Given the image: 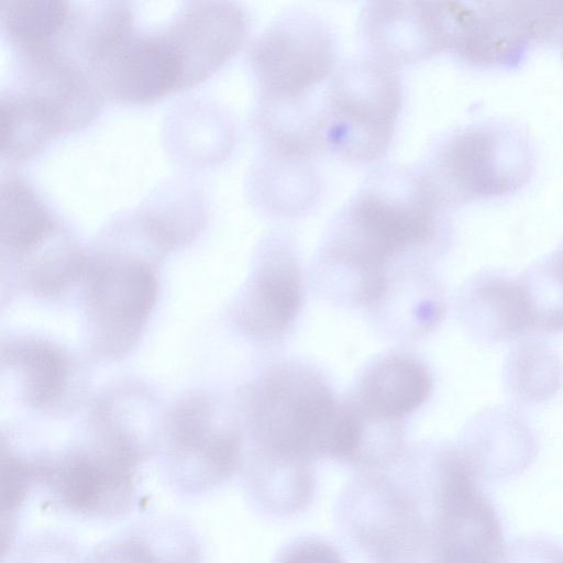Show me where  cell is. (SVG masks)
Instances as JSON below:
<instances>
[{"label":"cell","instance_id":"6da1fadb","mask_svg":"<svg viewBox=\"0 0 563 563\" xmlns=\"http://www.w3.org/2000/svg\"><path fill=\"white\" fill-rule=\"evenodd\" d=\"M446 211L417 166H380L336 214L328 252L362 278L384 273L396 256L435 243L446 228Z\"/></svg>","mask_w":563,"mask_h":563},{"label":"cell","instance_id":"7a4b0ae2","mask_svg":"<svg viewBox=\"0 0 563 563\" xmlns=\"http://www.w3.org/2000/svg\"><path fill=\"white\" fill-rule=\"evenodd\" d=\"M402 98L398 68L366 55L338 66L316 111L321 151L350 164L379 162L389 151Z\"/></svg>","mask_w":563,"mask_h":563},{"label":"cell","instance_id":"3957f363","mask_svg":"<svg viewBox=\"0 0 563 563\" xmlns=\"http://www.w3.org/2000/svg\"><path fill=\"white\" fill-rule=\"evenodd\" d=\"M139 461L136 446L112 433L101 445L69 450L54 459L22 460V464L30 492L40 487L53 509L84 519L113 520L134 508Z\"/></svg>","mask_w":563,"mask_h":563},{"label":"cell","instance_id":"277c9868","mask_svg":"<svg viewBox=\"0 0 563 563\" xmlns=\"http://www.w3.org/2000/svg\"><path fill=\"white\" fill-rule=\"evenodd\" d=\"M448 210L512 191L528 175L526 142L509 130L467 125L438 140L417 166Z\"/></svg>","mask_w":563,"mask_h":563},{"label":"cell","instance_id":"5b68a950","mask_svg":"<svg viewBox=\"0 0 563 563\" xmlns=\"http://www.w3.org/2000/svg\"><path fill=\"white\" fill-rule=\"evenodd\" d=\"M247 62L260 103L292 104L309 97L338 68V40L330 23L306 9L275 18L252 42Z\"/></svg>","mask_w":563,"mask_h":563},{"label":"cell","instance_id":"8992f818","mask_svg":"<svg viewBox=\"0 0 563 563\" xmlns=\"http://www.w3.org/2000/svg\"><path fill=\"white\" fill-rule=\"evenodd\" d=\"M466 463L453 462L439 475L432 563H496L505 548L499 516Z\"/></svg>","mask_w":563,"mask_h":563},{"label":"cell","instance_id":"52a82bcc","mask_svg":"<svg viewBox=\"0 0 563 563\" xmlns=\"http://www.w3.org/2000/svg\"><path fill=\"white\" fill-rule=\"evenodd\" d=\"M338 407L317 377L298 369H282L271 375L262 387L256 430L273 453L300 462L318 454Z\"/></svg>","mask_w":563,"mask_h":563},{"label":"cell","instance_id":"ba28073f","mask_svg":"<svg viewBox=\"0 0 563 563\" xmlns=\"http://www.w3.org/2000/svg\"><path fill=\"white\" fill-rule=\"evenodd\" d=\"M365 55L399 68L450 48L452 2L371 1L358 16Z\"/></svg>","mask_w":563,"mask_h":563},{"label":"cell","instance_id":"9c48e42d","mask_svg":"<svg viewBox=\"0 0 563 563\" xmlns=\"http://www.w3.org/2000/svg\"><path fill=\"white\" fill-rule=\"evenodd\" d=\"M88 303L112 351L129 347L156 298L152 269L136 260L101 257L88 267Z\"/></svg>","mask_w":563,"mask_h":563},{"label":"cell","instance_id":"30bf717a","mask_svg":"<svg viewBox=\"0 0 563 563\" xmlns=\"http://www.w3.org/2000/svg\"><path fill=\"white\" fill-rule=\"evenodd\" d=\"M250 29L246 11L235 2H194L164 32L183 69L184 87L209 77L243 45Z\"/></svg>","mask_w":563,"mask_h":563},{"label":"cell","instance_id":"8fae6325","mask_svg":"<svg viewBox=\"0 0 563 563\" xmlns=\"http://www.w3.org/2000/svg\"><path fill=\"white\" fill-rule=\"evenodd\" d=\"M254 173L256 202L266 212L295 217L313 208L321 194L317 148L288 142L263 141Z\"/></svg>","mask_w":563,"mask_h":563},{"label":"cell","instance_id":"7c38bea8","mask_svg":"<svg viewBox=\"0 0 563 563\" xmlns=\"http://www.w3.org/2000/svg\"><path fill=\"white\" fill-rule=\"evenodd\" d=\"M299 273L291 247L273 236L246 309L245 321L250 330L275 336L288 328L301 302Z\"/></svg>","mask_w":563,"mask_h":563},{"label":"cell","instance_id":"4fadbf2b","mask_svg":"<svg viewBox=\"0 0 563 563\" xmlns=\"http://www.w3.org/2000/svg\"><path fill=\"white\" fill-rule=\"evenodd\" d=\"M465 318L473 333L488 344L505 343L530 333L517 276L488 269L468 284Z\"/></svg>","mask_w":563,"mask_h":563},{"label":"cell","instance_id":"5bb4252c","mask_svg":"<svg viewBox=\"0 0 563 563\" xmlns=\"http://www.w3.org/2000/svg\"><path fill=\"white\" fill-rule=\"evenodd\" d=\"M200 553L189 528L176 520L162 519L104 540L84 563H200Z\"/></svg>","mask_w":563,"mask_h":563},{"label":"cell","instance_id":"9a60e30c","mask_svg":"<svg viewBox=\"0 0 563 563\" xmlns=\"http://www.w3.org/2000/svg\"><path fill=\"white\" fill-rule=\"evenodd\" d=\"M77 11L63 0H4L0 20L19 56L57 53L76 22Z\"/></svg>","mask_w":563,"mask_h":563},{"label":"cell","instance_id":"2e32d148","mask_svg":"<svg viewBox=\"0 0 563 563\" xmlns=\"http://www.w3.org/2000/svg\"><path fill=\"white\" fill-rule=\"evenodd\" d=\"M430 390L431 377L422 364L409 357H393L365 377L357 408L372 416L397 420L419 408Z\"/></svg>","mask_w":563,"mask_h":563},{"label":"cell","instance_id":"e0dca14e","mask_svg":"<svg viewBox=\"0 0 563 563\" xmlns=\"http://www.w3.org/2000/svg\"><path fill=\"white\" fill-rule=\"evenodd\" d=\"M476 450L466 452L481 477H503L525 468L536 453V439L522 417L510 408H492L479 417Z\"/></svg>","mask_w":563,"mask_h":563},{"label":"cell","instance_id":"ac0fdd59","mask_svg":"<svg viewBox=\"0 0 563 563\" xmlns=\"http://www.w3.org/2000/svg\"><path fill=\"white\" fill-rule=\"evenodd\" d=\"M58 229L34 189L16 176L1 180V243L10 254L27 256Z\"/></svg>","mask_w":563,"mask_h":563},{"label":"cell","instance_id":"d6986e66","mask_svg":"<svg viewBox=\"0 0 563 563\" xmlns=\"http://www.w3.org/2000/svg\"><path fill=\"white\" fill-rule=\"evenodd\" d=\"M0 132L1 156L11 163L31 158L62 133L49 109L25 90L1 93Z\"/></svg>","mask_w":563,"mask_h":563},{"label":"cell","instance_id":"ffe728a7","mask_svg":"<svg viewBox=\"0 0 563 563\" xmlns=\"http://www.w3.org/2000/svg\"><path fill=\"white\" fill-rule=\"evenodd\" d=\"M563 366L555 351L534 338L518 341L507 354L504 386L516 404L534 405L550 399L560 389Z\"/></svg>","mask_w":563,"mask_h":563},{"label":"cell","instance_id":"44dd1931","mask_svg":"<svg viewBox=\"0 0 563 563\" xmlns=\"http://www.w3.org/2000/svg\"><path fill=\"white\" fill-rule=\"evenodd\" d=\"M530 332H563V243L517 276Z\"/></svg>","mask_w":563,"mask_h":563},{"label":"cell","instance_id":"7402d4cb","mask_svg":"<svg viewBox=\"0 0 563 563\" xmlns=\"http://www.w3.org/2000/svg\"><path fill=\"white\" fill-rule=\"evenodd\" d=\"M9 364L23 376L26 398L35 406L51 402L66 384L67 362L60 351L40 341L8 349Z\"/></svg>","mask_w":563,"mask_h":563},{"label":"cell","instance_id":"603a6c76","mask_svg":"<svg viewBox=\"0 0 563 563\" xmlns=\"http://www.w3.org/2000/svg\"><path fill=\"white\" fill-rule=\"evenodd\" d=\"M496 563H563V549L544 538H519L505 544Z\"/></svg>","mask_w":563,"mask_h":563},{"label":"cell","instance_id":"cb8c5ba5","mask_svg":"<svg viewBox=\"0 0 563 563\" xmlns=\"http://www.w3.org/2000/svg\"><path fill=\"white\" fill-rule=\"evenodd\" d=\"M282 563H344L330 545L319 541H306L291 548Z\"/></svg>","mask_w":563,"mask_h":563}]
</instances>
